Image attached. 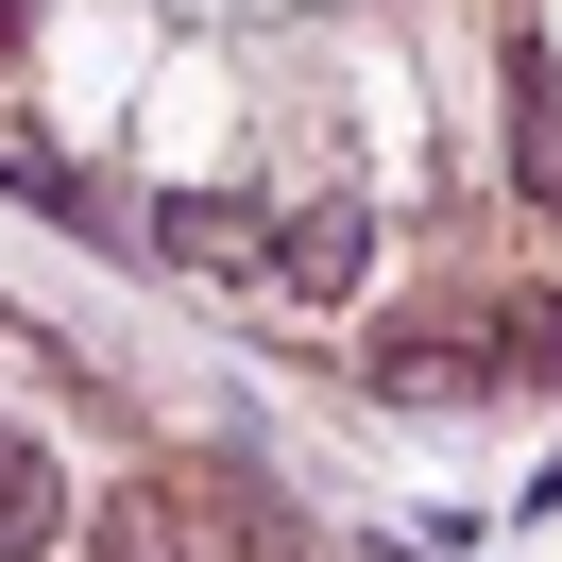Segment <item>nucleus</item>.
<instances>
[{"instance_id": "39448f33", "label": "nucleus", "mask_w": 562, "mask_h": 562, "mask_svg": "<svg viewBox=\"0 0 562 562\" xmlns=\"http://www.w3.org/2000/svg\"><path fill=\"white\" fill-rule=\"evenodd\" d=\"M52 562H188V546H171V512H154V494H120V512H86Z\"/></svg>"}, {"instance_id": "f257e3e1", "label": "nucleus", "mask_w": 562, "mask_h": 562, "mask_svg": "<svg viewBox=\"0 0 562 562\" xmlns=\"http://www.w3.org/2000/svg\"><path fill=\"white\" fill-rule=\"evenodd\" d=\"M256 290H273V307H358V290H375V222H358V205L256 222Z\"/></svg>"}, {"instance_id": "f03ea898", "label": "nucleus", "mask_w": 562, "mask_h": 562, "mask_svg": "<svg viewBox=\"0 0 562 562\" xmlns=\"http://www.w3.org/2000/svg\"><path fill=\"white\" fill-rule=\"evenodd\" d=\"M375 392H409V409L512 392V341H494V324H392V341H375Z\"/></svg>"}, {"instance_id": "20e7f679", "label": "nucleus", "mask_w": 562, "mask_h": 562, "mask_svg": "<svg viewBox=\"0 0 562 562\" xmlns=\"http://www.w3.org/2000/svg\"><path fill=\"white\" fill-rule=\"evenodd\" d=\"M137 239L171 256V273H256V205H222V188H171V205H137Z\"/></svg>"}, {"instance_id": "7ed1b4c3", "label": "nucleus", "mask_w": 562, "mask_h": 562, "mask_svg": "<svg viewBox=\"0 0 562 562\" xmlns=\"http://www.w3.org/2000/svg\"><path fill=\"white\" fill-rule=\"evenodd\" d=\"M69 528H86V477H69L18 409H0V562H52Z\"/></svg>"}]
</instances>
